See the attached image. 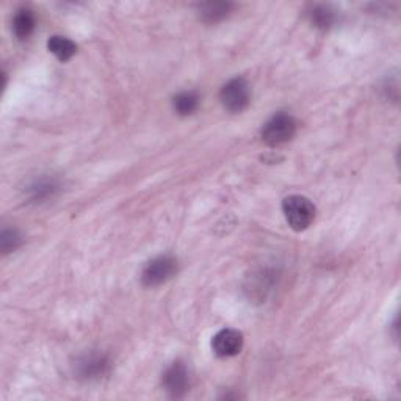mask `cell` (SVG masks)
Here are the masks:
<instances>
[{
	"instance_id": "6da1fadb",
	"label": "cell",
	"mask_w": 401,
	"mask_h": 401,
	"mask_svg": "<svg viewBox=\"0 0 401 401\" xmlns=\"http://www.w3.org/2000/svg\"><path fill=\"white\" fill-rule=\"evenodd\" d=\"M282 212L289 226L297 232L306 231L315 220V205L306 196H287L282 200Z\"/></svg>"
},
{
	"instance_id": "7a4b0ae2",
	"label": "cell",
	"mask_w": 401,
	"mask_h": 401,
	"mask_svg": "<svg viewBox=\"0 0 401 401\" xmlns=\"http://www.w3.org/2000/svg\"><path fill=\"white\" fill-rule=\"evenodd\" d=\"M297 132V121L285 112L275 113L262 127V140L268 146H281L293 138Z\"/></svg>"
},
{
	"instance_id": "3957f363",
	"label": "cell",
	"mask_w": 401,
	"mask_h": 401,
	"mask_svg": "<svg viewBox=\"0 0 401 401\" xmlns=\"http://www.w3.org/2000/svg\"><path fill=\"white\" fill-rule=\"evenodd\" d=\"M177 273V261L171 256H159L149 261L141 271V282L146 287L162 285Z\"/></svg>"
},
{
	"instance_id": "277c9868",
	"label": "cell",
	"mask_w": 401,
	"mask_h": 401,
	"mask_svg": "<svg viewBox=\"0 0 401 401\" xmlns=\"http://www.w3.org/2000/svg\"><path fill=\"white\" fill-rule=\"evenodd\" d=\"M220 100L231 113H240L246 109L251 100V88L245 78L235 77L229 80L220 92Z\"/></svg>"
},
{
	"instance_id": "5b68a950",
	"label": "cell",
	"mask_w": 401,
	"mask_h": 401,
	"mask_svg": "<svg viewBox=\"0 0 401 401\" xmlns=\"http://www.w3.org/2000/svg\"><path fill=\"white\" fill-rule=\"evenodd\" d=\"M213 353L218 357H234L243 348V334L237 329H221L212 340Z\"/></svg>"
},
{
	"instance_id": "8992f818",
	"label": "cell",
	"mask_w": 401,
	"mask_h": 401,
	"mask_svg": "<svg viewBox=\"0 0 401 401\" xmlns=\"http://www.w3.org/2000/svg\"><path fill=\"white\" fill-rule=\"evenodd\" d=\"M163 385L173 398H181L187 393L190 388L188 370L182 362H174L171 367L164 371Z\"/></svg>"
},
{
	"instance_id": "52a82bcc",
	"label": "cell",
	"mask_w": 401,
	"mask_h": 401,
	"mask_svg": "<svg viewBox=\"0 0 401 401\" xmlns=\"http://www.w3.org/2000/svg\"><path fill=\"white\" fill-rule=\"evenodd\" d=\"M107 369H109V361L105 356L97 353L83 356L76 364L77 375L83 379H97L105 373Z\"/></svg>"
},
{
	"instance_id": "ba28073f",
	"label": "cell",
	"mask_w": 401,
	"mask_h": 401,
	"mask_svg": "<svg viewBox=\"0 0 401 401\" xmlns=\"http://www.w3.org/2000/svg\"><path fill=\"white\" fill-rule=\"evenodd\" d=\"M232 6L234 5L229 2H207L199 5L198 13L204 23H218V20H223L229 16Z\"/></svg>"
},
{
	"instance_id": "9c48e42d",
	"label": "cell",
	"mask_w": 401,
	"mask_h": 401,
	"mask_svg": "<svg viewBox=\"0 0 401 401\" xmlns=\"http://www.w3.org/2000/svg\"><path fill=\"white\" fill-rule=\"evenodd\" d=\"M59 188L60 185L54 177H41L28 187V196H30V199L40 203V200L52 198L55 193L59 191Z\"/></svg>"
},
{
	"instance_id": "30bf717a",
	"label": "cell",
	"mask_w": 401,
	"mask_h": 401,
	"mask_svg": "<svg viewBox=\"0 0 401 401\" xmlns=\"http://www.w3.org/2000/svg\"><path fill=\"white\" fill-rule=\"evenodd\" d=\"M35 24L37 23H35V16L30 10H19L13 18V33L16 35V38L25 40L33 33Z\"/></svg>"
},
{
	"instance_id": "8fae6325",
	"label": "cell",
	"mask_w": 401,
	"mask_h": 401,
	"mask_svg": "<svg viewBox=\"0 0 401 401\" xmlns=\"http://www.w3.org/2000/svg\"><path fill=\"white\" fill-rule=\"evenodd\" d=\"M47 49L60 61L71 60L76 55V52H77L76 42H73L69 38L59 37V35H55V37H52L47 41Z\"/></svg>"
},
{
	"instance_id": "7c38bea8",
	"label": "cell",
	"mask_w": 401,
	"mask_h": 401,
	"mask_svg": "<svg viewBox=\"0 0 401 401\" xmlns=\"http://www.w3.org/2000/svg\"><path fill=\"white\" fill-rule=\"evenodd\" d=\"M309 19L313 27L326 30L335 23V11L328 5H315L309 11Z\"/></svg>"
},
{
	"instance_id": "4fadbf2b",
	"label": "cell",
	"mask_w": 401,
	"mask_h": 401,
	"mask_svg": "<svg viewBox=\"0 0 401 401\" xmlns=\"http://www.w3.org/2000/svg\"><path fill=\"white\" fill-rule=\"evenodd\" d=\"M199 105V97L196 92L193 91H184L179 92V95L173 100L174 110L181 114V116H188L193 112H196Z\"/></svg>"
},
{
	"instance_id": "5bb4252c",
	"label": "cell",
	"mask_w": 401,
	"mask_h": 401,
	"mask_svg": "<svg viewBox=\"0 0 401 401\" xmlns=\"http://www.w3.org/2000/svg\"><path fill=\"white\" fill-rule=\"evenodd\" d=\"M20 243H23V237H20L16 229H4L2 235H0V245H2L4 254L16 251L20 246Z\"/></svg>"
}]
</instances>
